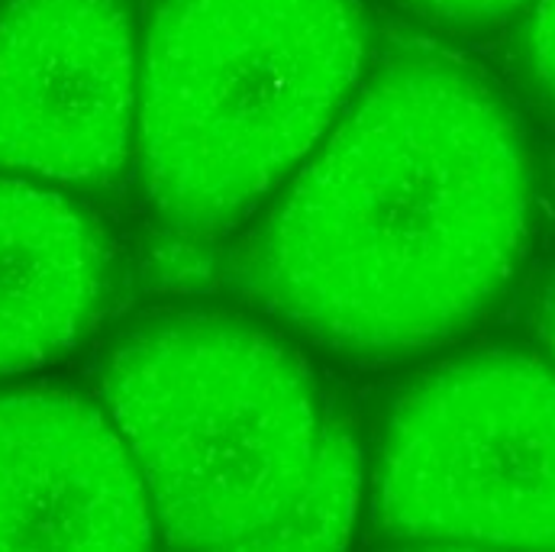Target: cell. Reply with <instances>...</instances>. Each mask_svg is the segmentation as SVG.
I'll use <instances>...</instances> for the list:
<instances>
[{"label":"cell","mask_w":555,"mask_h":552,"mask_svg":"<svg viewBox=\"0 0 555 552\" xmlns=\"http://www.w3.org/2000/svg\"><path fill=\"white\" fill-rule=\"evenodd\" d=\"M543 336H546V343H550L555 356V278L550 281L546 297H543Z\"/></svg>","instance_id":"cell-11"},{"label":"cell","mask_w":555,"mask_h":552,"mask_svg":"<svg viewBox=\"0 0 555 552\" xmlns=\"http://www.w3.org/2000/svg\"><path fill=\"white\" fill-rule=\"evenodd\" d=\"M520 117L472 65L369 68L330 137L256 214L230 281L287 336L356 362L429 352L511 291L533 236Z\"/></svg>","instance_id":"cell-1"},{"label":"cell","mask_w":555,"mask_h":552,"mask_svg":"<svg viewBox=\"0 0 555 552\" xmlns=\"http://www.w3.org/2000/svg\"><path fill=\"white\" fill-rule=\"evenodd\" d=\"M369 68L362 0H145L133 175L152 220L191 240L253 223Z\"/></svg>","instance_id":"cell-2"},{"label":"cell","mask_w":555,"mask_h":552,"mask_svg":"<svg viewBox=\"0 0 555 552\" xmlns=\"http://www.w3.org/2000/svg\"><path fill=\"white\" fill-rule=\"evenodd\" d=\"M111 291L107 240L65 188L0 171V385L62 365Z\"/></svg>","instance_id":"cell-7"},{"label":"cell","mask_w":555,"mask_h":552,"mask_svg":"<svg viewBox=\"0 0 555 552\" xmlns=\"http://www.w3.org/2000/svg\"><path fill=\"white\" fill-rule=\"evenodd\" d=\"M414 16L446 29H488L514 13L527 10L533 0H398Z\"/></svg>","instance_id":"cell-10"},{"label":"cell","mask_w":555,"mask_h":552,"mask_svg":"<svg viewBox=\"0 0 555 552\" xmlns=\"http://www.w3.org/2000/svg\"><path fill=\"white\" fill-rule=\"evenodd\" d=\"M520 59L530 85L555 111V0H533L520 39Z\"/></svg>","instance_id":"cell-9"},{"label":"cell","mask_w":555,"mask_h":552,"mask_svg":"<svg viewBox=\"0 0 555 552\" xmlns=\"http://www.w3.org/2000/svg\"><path fill=\"white\" fill-rule=\"evenodd\" d=\"M94 385L137 465L158 543L275 547L330 408L278 323L223 307L139 313L101 349Z\"/></svg>","instance_id":"cell-3"},{"label":"cell","mask_w":555,"mask_h":552,"mask_svg":"<svg viewBox=\"0 0 555 552\" xmlns=\"http://www.w3.org/2000/svg\"><path fill=\"white\" fill-rule=\"evenodd\" d=\"M365 495V452L352 420L326 408V423L304 491L272 550H326L352 540Z\"/></svg>","instance_id":"cell-8"},{"label":"cell","mask_w":555,"mask_h":552,"mask_svg":"<svg viewBox=\"0 0 555 552\" xmlns=\"http://www.w3.org/2000/svg\"><path fill=\"white\" fill-rule=\"evenodd\" d=\"M158 530L137 465L94 395L0 385V550H142Z\"/></svg>","instance_id":"cell-6"},{"label":"cell","mask_w":555,"mask_h":552,"mask_svg":"<svg viewBox=\"0 0 555 552\" xmlns=\"http://www.w3.org/2000/svg\"><path fill=\"white\" fill-rule=\"evenodd\" d=\"M372 521L391 543L555 550V369L520 349H475L388 411Z\"/></svg>","instance_id":"cell-4"},{"label":"cell","mask_w":555,"mask_h":552,"mask_svg":"<svg viewBox=\"0 0 555 552\" xmlns=\"http://www.w3.org/2000/svg\"><path fill=\"white\" fill-rule=\"evenodd\" d=\"M133 0H0V171L107 191L133 171Z\"/></svg>","instance_id":"cell-5"}]
</instances>
